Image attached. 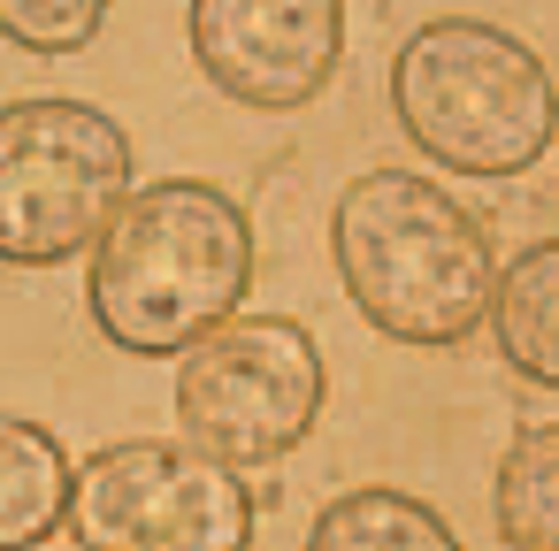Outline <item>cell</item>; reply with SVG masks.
I'll use <instances>...</instances> for the list:
<instances>
[{"label": "cell", "mask_w": 559, "mask_h": 551, "mask_svg": "<svg viewBox=\"0 0 559 551\" xmlns=\"http://www.w3.org/2000/svg\"><path fill=\"white\" fill-rule=\"evenodd\" d=\"M253 284V215L207 177H162L123 200L93 245V322L108 345L162 360L215 337Z\"/></svg>", "instance_id": "1"}, {"label": "cell", "mask_w": 559, "mask_h": 551, "mask_svg": "<svg viewBox=\"0 0 559 551\" xmlns=\"http://www.w3.org/2000/svg\"><path fill=\"white\" fill-rule=\"evenodd\" d=\"M490 330H498L506 368H521L528 383L559 391V238H536L528 253H513L498 268Z\"/></svg>", "instance_id": "9"}, {"label": "cell", "mask_w": 559, "mask_h": 551, "mask_svg": "<svg viewBox=\"0 0 559 551\" xmlns=\"http://www.w3.org/2000/svg\"><path fill=\"white\" fill-rule=\"evenodd\" d=\"M253 490L200 444H100L78 459L70 536L78 551H253Z\"/></svg>", "instance_id": "6"}, {"label": "cell", "mask_w": 559, "mask_h": 551, "mask_svg": "<svg viewBox=\"0 0 559 551\" xmlns=\"http://www.w3.org/2000/svg\"><path fill=\"white\" fill-rule=\"evenodd\" d=\"M307 551H460L452 520L437 505H421L414 490H345L314 513L307 528Z\"/></svg>", "instance_id": "10"}, {"label": "cell", "mask_w": 559, "mask_h": 551, "mask_svg": "<svg viewBox=\"0 0 559 551\" xmlns=\"http://www.w3.org/2000/svg\"><path fill=\"white\" fill-rule=\"evenodd\" d=\"M108 24V0H0V39L24 55H78Z\"/></svg>", "instance_id": "12"}, {"label": "cell", "mask_w": 559, "mask_h": 551, "mask_svg": "<svg viewBox=\"0 0 559 551\" xmlns=\"http://www.w3.org/2000/svg\"><path fill=\"white\" fill-rule=\"evenodd\" d=\"M70 452L47 421L0 414V551H39L70 528Z\"/></svg>", "instance_id": "8"}, {"label": "cell", "mask_w": 559, "mask_h": 551, "mask_svg": "<svg viewBox=\"0 0 559 551\" xmlns=\"http://www.w3.org/2000/svg\"><path fill=\"white\" fill-rule=\"evenodd\" d=\"M490 520L506 551H559V421H528L498 452Z\"/></svg>", "instance_id": "11"}, {"label": "cell", "mask_w": 559, "mask_h": 551, "mask_svg": "<svg viewBox=\"0 0 559 551\" xmlns=\"http://www.w3.org/2000/svg\"><path fill=\"white\" fill-rule=\"evenodd\" d=\"M200 77L238 108H307L345 62V0H192L185 9Z\"/></svg>", "instance_id": "7"}, {"label": "cell", "mask_w": 559, "mask_h": 551, "mask_svg": "<svg viewBox=\"0 0 559 551\" xmlns=\"http://www.w3.org/2000/svg\"><path fill=\"white\" fill-rule=\"evenodd\" d=\"M330 261L368 330L399 345H460L498 299V245L483 215L414 169H368L337 192Z\"/></svg>", "instance_id": "2"}, {"label": "cell", "mask_w": 559, "mask_h": 551, "mask_svg": "<svg viewBox=\"0 0 559 551\" xmlns=\"http://www.w3.org/2000/svg\"><path fill=\"white\" fill-rule=\"evenodd\" d=\"M322 398H330L322 345L292 314H230L177 368L185 444L230 459L238 475L299 452L322 421Z\"/></svg>", "instance_id": "5"}, {"label": "cell", "mask_w": 559, "mask_h": 551, "mask_svg": "<svg viewBox=\"0 0 559 551\" xmlns=\"http://www.w3.org/2000/svg\"><path fill=\"white\" fill-rule=\"evenodd\" d=\"M131 200V131L93 100L0 108V261L55 268L100 245Z\"/></svg>", "instance_id": "4"}, {"label": "cell", "mask_w": 559, "mask_h": 551, "mask_svg": "<svg viewBox=\"0 0 559 551\" xmlns=\"http://www.w3.org/2000/svg\"><path fill=\"white\" fill-rule=\"evenodd\" d=\"M391 108L406 139L460 177H521L559 139L551 70L483 16H429L391 62Z\"/></svg>", "instance_id": "3"}]
</instances>
